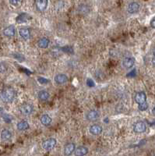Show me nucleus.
Returning <instances> with one entry per match:
<instances>
[{
  "label": "nucleus",
  "mask_w": 155,
  "mask_h": 156,
  "mask_svg": "<svg viewBox=\"0 0 155 156\" xmlns=\"http://www.w3.org/2000/svg\"><path fill=\"white\" fill-rule=\"evenodd\" d=\"M1 99L6 103H11L16 98V92L12 87H5L0 94Z\"/></svg>",
  "instance_id": "1"
},
{
  "label": "nucleus",
  "mask_w": 155,
  "mask_h": 156,
  "mask_svg": "<svg viewBox=\"0 0 155 156\" xmlns=\"http://www.w3.org/2000/svg\"><path fill=\"white\" fill-rule=\"evenodd\" d=\"M57 144V141L56 138H48V139L44 141L42 143V148L45 151H51Z\"/></svg>",
  "instance_id": "2"
},
{
  "label": "nucleus",
  "mask_w": 155,
  "mask_h": 156,
  "mask_svg": "<svg viewBox=\"0 0 155 156\" xmlns=\"http://www.w3.org/2000/svg\"><path fill=\"white\" fill-rule=\"evenodd\" d=\"M132 129L135 133H142L147 130V125L143 121H138L133 124Z\"/></svg>",
  "instance_id": "3"
},
{
  "label": "nucleus",
  "mask_w": 155,
  "mask_h": 156,
  "mask_svg": "<svg viewBox=\"0 0 155 156\" xmlns=\"http://www.w3.org/2000/svg\"><path fill=\"white\" fill-rule=\"evenodd\" d=\"M20 111L23 115L24 116H31L32 113L34 111V108L33 105L31 104H28V103H26V104H23L22 105H20Z\"/></svg>",
  "instance_id": "4"
},
{
  "label": "nucleus",
  "mask_w": 155,
  "mask_h": 156,
  "mask_svg": "<svg viewBox=\"0 0 155 156\" xmlns=\"http://www.w3.org/2000/svg\"><path fill=\"white\" fill-rule=\"evenodd\" d=\"M100 117V112L97 110L93 109V110H90L89 112H87L86 114V119L90 122H94L97 120Z\"/></svg>",
  "instance_id": "5"
},
{
  "label": "nucleus",
  "mask_w": 155,
  "mask_h": 156,
  "mask_svg": "<svg viewBox=\"0 0 155 156\" xmlns=\"http://www.w3.org/2000/svg\"><path fill=\"white\" fill-rule=\"evenodd\" d=\"M75 149H76V145L74 143L66 144L63 149V154L65 156L72 155V153H74Z\"/></svg>",
  "instance_id": "6"
},
{
  "label": "nucleus",
  "mask_w": 155,
  "mask_h": 156,
  "mask_svg": "<svg viewBox=\"0 0 155 156\" xmlns=\"http://www.w3.org/2000/svg\"><path fill=\"white\" fill-rule=\"evenodd\" d=\"M89 131L92 135L97 136L100 135V134L102 133L103 128H102V126L99 124H93L91 125V127H89Z\"/></svg>",
  "instance_id": "7"
},
{
  "label": "nucleus",
  "mask_w": 155,
  "mask_h": 156,
  "mask_svg": "<svg viewBox=\"0 0 155 156\" xmlns=\"http://www.w3.org/2000/svg\"><path fill=\"white\" fill-rule=\"evenodd\" d=\"M134 99L138 105L147 102V94L144 92H139L135 94Z\"/></svg>",
  "instance_id": "8"
},
{
  "label": "nucleus",
  "mask_w": 155,
  "mask_h": 156,
  "mask_svg": "<svg viewBox=\"0 0 155 156\" xmlns=\"http://www.w3.org/2000/svg\"><path fill=\"white\" fill-rule=\"evenodd\" d=\"M89 152V149L85 146H79L74 151L75 156H85Z\"/></svg>",
  "instance_id": "9"
},
{
  "label": "nucleus",
  "mask_w": 155,
  "mask_h": 156,
  "mask_svg": "<svg viewBox=\"0 0 155 156\" xmlns=\"http://www.w3.org/2000/svg\"><path fill=\"white\" fill-rule=\"evenodd\" d=\"M55 81L57 84L62 85L68 81V77L64 73H58L55 77Z\"/></svg>",
  "instance_id": "10"
},
{
  "label": "nucleus",
  "mask_w": 155,
  "mask_h": 156,
  "mask_svg": "<svg viewBox=\"0 0 155 156\" xmlns=\"http://www.w3.org/2000/svg\"><path fill=\"white\" fill-rule=\"evenodd\" d=\"M135 64V59L133 57H126L122 61V66L126 69H131Z\"/></svg>",
  "instance_id": "11"
},
{
  "label": "nucleus",
  "mask_w": 155,
  "mask_h": 156,
  "mask_svg": "<svg viewBox=\"0 0 155 156\" xmlns=\"http://www.w3.org/2000/svg\"><path fill=\"white\" fill-rule=\"evenodd\" d=\"M140 10V4L138 2H132L131 3H129L127 7V11H128L129 13H131V14H134L136 12H137Z\"/></svg>",
  "instance_id": "12"
},
{
  "label": "nucleus",
  "mask_w": 155,
  "mask_h": 156,
  "mask_svg": "<svg viewBox=\"0 0 155 156\" xmlns=\"http://www.w3.org/2000/svg\"><path fill=\"white\" fill-rule=\"evenodd\" d=\"M19 34H20V37L25 41L29 40L31 38V31H30L29 29L26 28V27H22V28L19 30Z\"/></svg>",
  "instance_id": "13"
},
{
  "label": "nucleus",
  "mask_w": 155,
  "mask_h": 156,
  "mask_svg": "<svg viewBox=\"0 0 155 156\" xmlns=\"http://www.w3.org/2000/svg\"><path fill=\"white\" fill-rule=\"evenodd\" d=\"M48 0H37L36 2V7L38 11L45 10L46 8L48 7Z\"/></svg>",
  "instance_id": "14"
},
{
  "label": "nucleus",
  "mask_w": 155,
  "mask_h": 156,
  "mask_svg": "<svg viewBox=\"0 0 155 156\" xmlns=\"http://www.w3.org/2000/svg\"><path fill=\"white\" fill-rule=\"evenodd\" d=\"M16 34V29H15L14 26H9V27H6L4 30H3V34H4L6 37H13Z\"/></svg>",
  "instance_id": "15"
},
{
  "label": "nucleus",
  "mask_w": 155,
  "mask_h": 156,
  "mask_svg": "<svg viewBox=\"0 0 155 156\" xmlns=\"http://www.w3.org/2000/svg\"><path fill=\"white\" fill-rule=\"evenodd\" d=\"M17 130L20 131L27 130L30 128V124L27 120H20L17 124Z\"/></svg>",
  "instance_id": "16"
},
{
  "label": "nucleus",
  "mask_w": 155,
  "mask_h": 156,
  "mask_svg": "<svg viewBox=\"0 0 155 156\" xmlns=\"http://www.w3.org/2000/svg\"><path fill=\"white\" fill-rule=\"evenodd\" d=\"M0 137H1L2 141H10L12 138V133H11L10 130H9L7 129H4L2 130V132H1Z\"/></svg>",
  "instance_id": "17"
},
{
  "label": "nucleus",
  "mask_w": 155,
  "mask_h": 156,
  "mask_svg": "<svg viewBox=\"0 0 155 156\" xmlns=\"http://www.w3.org/2000/svg\"><path fill=\"white\" fill-rule=\"evenodd\" d=\"M40 121H41V123H42V125L45 126V127H48V126H50L51 123H52V119L49 115L44 114L41 116Z\"/></svg>",
  "instance_id": "18"
},
{
  "label": "nucleus",
  "mask_w": 155,
  "mask_h": 156,
  "mask_svg": "<svg viewBox=\"0 0 155 156\" xmlns=\"http://www.w3.org/2000/svg\"><path fill=\"white\" fill-rule=\"evenodd\" d=\"M50 44V40L48 39V37H42L38 40L37 42V45L39 48H48V45Z\"/></svg>",
  "instance_id": "19"
},
{
  "label": "nucleus",
  "mask_w": 155,
  "mask_h": 156,
  "mask_svg": "<svg viewBox=\"0 0 155 156\" xmlns=\"http://www.w3.org/2000/svg\"><path fill=\"white\" fill-rule=\"evenodd\" d=\"M37 98L41 101H47L50 98V94L45 90H42L37 94Z\"/></svg>",
  "instance_id": "20"
},
{
  "label": "nucleus",
  "mask_w": 155,
  "mask_h": 156,
  "mask_svg": "<svg viewBox=\"0 0 155 156\" xmlns=\"http://www.w3.org/2000/svg\"><path fill=\"white\" fill-rule=\"evenodd\" d=\"M148 108V104H147V102H144V103H142V104L138 105V109L141 112H144Z\"/></svg>",
  "instance_id": "21"
},
{
  "label": "nucleus",
  "mask_w": 155,
  "mask_h": 156,
  "mask_svg": "<svg viewBox=\"0 0 155 156\" xmlns=\"http://www.w3.org/2000/svg\"><path fill=\"white\" fill-rule=\"evenodd\" d=\"M62 51L63 52L68 53V54H72V52H73V49H72V47H69V46H66V47L62 48Z\"/></svg>",
  "instance_id": "22"
},
{
  "label": "nucleus",
  "mask_w": 155,
  "mask_h": 156,
  "mask_svg": "<svg viewBox=\"0 0 155 156\" xmlns=\"http://www.w3.org/2000/svg\"><path fill=\"white\" fill-rule=\"evenodd\" d=\"M7 70V66L3 62H0V73H4Z\"/></svg>",
  "instance_id": "23"
},
{
  "label": "nucleus",
  "mask_w": 155,
  "mask_h": 156,
  "mask_svg": "<svg viewBox=\"0 0 155 156\" xmlns=\"http://www.w3.org/2000/svg\"><path fill=\"white\" fill-rule=\"evenodd\" d=\"M20 1L21 0H10V4L12 5V6H17L20 4Z\"/></svg>",
  "instance_id": "24"
},
{
  "label": "nucleus",
  "mask_w": 155,
  "mask_h": 156,
  "mask_svg": "<svg viewBox=\"0 0 155 156\" xmlns=\"http://www.w3.org/2000/svg\"><path fill=\"white\" fill-rule=\"evenodd\" d=\"M87 84L88 86H89V87H94V86L95 85V83H94V82L93 81H92V80L91 79H88L87 81Z\"/></svg>",
  "instance_id": "25"
},
{
  "label": "nucleus",
  "mask_w": 155,
  "mask_h": 156,
  "mask_svg": "<svg viewBox=\"0 0 155 156\" xmlns=\"http://www.w3.org/2000/svg\"><path fill=\"white\" fill-rule=\"evenodd\" d=\"M151 27L155 29V17H154L151 21Z\"/></svg>",
  "instance_id": "26"
},
{
  "label": "nucleus",
  "mask_w": 155,
  "mask_h": 156,
  "mask_svg": "<svg viewBox=\"0 0 155 156\" xmlns=\"http://www.w3.org/2000/svg\"><path fill=\"white\" fill-rule=\"evenodd\" d=\"M38 81H39L40 83H47L48 81H47V80L45 79V78H44V77H38Z\"/></svg>",
  "instance_id": "27"
},
{
  "label": "nucleus",
  "mask_w": 155,
  "mask_h": 156,
  "mask_svg": "<svg viewBox=\"0 0 155 156\" xmlns=\"http://www.w3.org/2000/svg\"><path fill=\"white\" fill-rule=\"evenodd\" d=\"M151 62H152V64H153L154 67H155V56H154L153 59H152V60H151Z\"/></svg>",
  "instance_id": "28"
},
{
  "label": "nucleus",
  "mask_w": 155,
  "mask_h": 156,
  "mask_svg": "<svg viewBox=\"0 0 155 156\" xmlns=\"http://www.w3.org/2000/svg\"><path fill=\"white\" fill-rule=\"evenodd\" d=\"M152 113H153V114L155 116V105H154V107L153 108V109H152Z\"/></svg>",
  "instance_id": "29"
},
{
  "label": "nucleus",
  "mask_w": 155,
  "mask_h": 156,
  "mask_svg": "<svg viewBox=\"0 0 155 156\" xmlns=\"http://www.w3.org/2000/svg\"><path fill=\"white\" fill-rule=\"evenodd\" d=\"M153 53H154V56H155V48L153 50Z\"/></svg>",
  "instance_id": "30"
},
{
  "label": "nucleus",
  "mask_w": 155,
  "mask_h": 156,
  "mask_svg": "<svg viewBox=\"0 0 155 156\" xmlns=\"http://www.w3.org/2000/svg\"><path fill=\"white\" fill-rule=\"evenodd\" d=\"M154 156H155V155H154Z\"/></svg>",
  "instance_id": "31"
}]
</instances>
